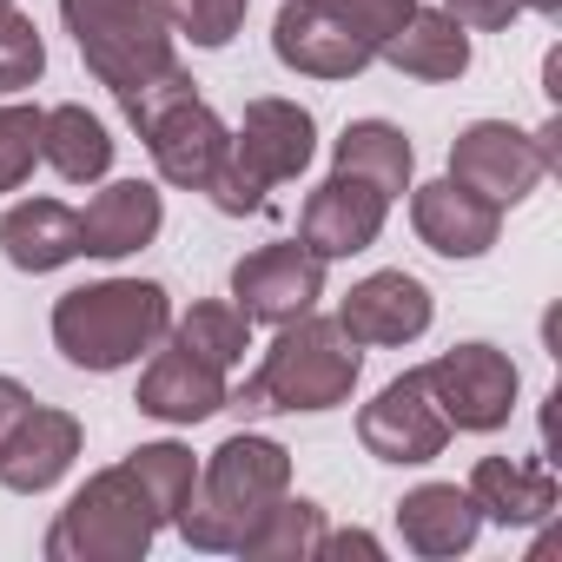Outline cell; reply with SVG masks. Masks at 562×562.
Instances as JSON below:
<instances>
[{
	"label": "cell",
	"instance_id": "9a60e30c",
	"mask_svg": "<svg viewBox=\"0 0 562 562\" xmlns=\"http://www.w3.org/2000/svg\"><path fill=\"white\" fill-rule=\"evenodd\" d=\"M411 225L437 258H483L496 245L503 205H490L483 192H470L463 179H430L411 192Z\"/></svg>",
	"mask_w": 562,
	"mask_h": 562
},
{
	"label": "cell",
	"instance_id": "4dcf8cb0",
	"mask_svg": "<svg viewBox=\"0 0 562 562\" xmlns=\"http://www.w3.org/2000/svg\"><path fill=\"white\" fill-rule=\"evenodd\" d=\"M338 14L358 27V41H364L371 54H384V41L417 14V0H338Z\"/></svg>",
	"mask_w": 562,
	"mask_h": 562
},
{
	"label": "cell",
	"instance_id": "f546056e",
	"mask_svg": "<svg viewBox=\"0 0 562 562\" xmlns=\"http://www.w3.org/2000/svg\"><path fill=\"white\" fill-rule=\"evenodd\" d=\"M41 159V113L34 106H0V192H14Z\"/></svg>",
	"mask_w": 562,
	"mask_h": 562
},
{
	"label": "cell",
	"instance_id": "7402d4cb",
	"mask_svg": "<svg viewBox=\"0 0 562 562\" xmlns=\"http://www.w3.org/2000/svg\"><path fill=\"white\" fill-rule=\"evenodd\" d=\"M470 503L483 516H496L503 529H522V522H542L555 509V476L542 463H509V457H483L470 470Z\"/></svg>",
	"mask_w": 562,
	"mask_h": 562
},
{
	"label": "cell",
	"instance_id": "5bb4252c",
	"mask_svg": "<svg viewBox=\"0 0 562 562\" xmlns=\"http://www.w3.org/2000/svg\"><path fill=\"white\" fill-rule=\"evenodd\" d=\"M338 325L351 345H411L430 331V292L411 271H371L364 285L345 292Z\"/></svg>",
	"mask_w": 562,
	"mask_h": 562
},
{
	"label": "cell",
	"instance_id": "9c48e42d",
	"mask_svg": "<svg viewBox=\"0 0 562 562\" xmlns=\"http://www.w3.org/2000/svg\"><path fill=\"white\" fill-rule=\"evenodd\" d=\"M232 299L251 325H292L325 299V258L299 245H258L251 258L232 265Z\"/></svg>",
	"mask_w": 562,
	"mask_h": 562
},
{
	"label": "cell",
	"instance_id": "836d02e7",
	"mask_svg": "<svg viewBox=\"0 0 562 562\" xmlns=\"http://www.w3.org/2000/svg\"><path fill=\"white\" fill-rule=\"evenodd\" d=\"M27 404H34V397H27V384L0 378V443H8V430H14V424L27 417Z\"/></svg>",
	"mask_w": 562,
	"mask_h": 562
},
{
	"label": "cell",
	"instance_id": "ffe728a7",
	"mask_svg": "<svg viewBox=\"0 0 562 562\" xmlns=\"http://www.w3.org/2000/svg\"><path fill=\"white\" fill-rule=\"evenodd\" d=\"M0 251L14 271H60L67 258H80V212L60 199H21L0 218Z\"/></svg>",
	"mask_w": 562,
	"mask_h": 562
},
{
	"label": "cell",
	"instance_id": "e575fe53",
	"mask_svg": "<svg viewBox=\"0 0 562 562\" xmlns=\"http://www.w3.org/2000/svg\"><path fill=\"white\" fill-rule=\"evenodd\" d=\"M529 14H562V0H522Z\"/></svg>",
	"mask_w": 562,
	"mask_h": 562
},
{
	"label": "cell",
	"instance_id": "7a4b0ae2",
	"mask_svg": "<svg viewBox=\"0 0 562 562\" xmlns=\"http://www.w3.org/2000/svg\"><path fill=\"white\" fill-rule=\"evenodd\" d=\"M172 331V299L153 278H100L54 305V345L80 371H120Z\"/></svg>",
	"mask_w": 562,
	"mask_h": 562
},
{
	"label": "cell",
	"instance_id": "8fae6325",
	"mask_svg": "<svg viewBox=\"0 0 562 562\" xmlns=\"http://www.w3.org/2000/svg\"><path fill=\"white\" fill-rule=\"evenodd\" d=\"M139 139H146V153H153L159 179H166V186H186V192H205V186L218 179L225 153H232L225 120H218L199 93H186V100L159 106V113L139 126Z\"/></svg>",
	"mask_w": 562,
	"mask_h": 562
},
{
	"label": "cell",
	"instance_id": "d6986e66",
	"mask_svg": "<svg viewBox=\"0 0 562 562\" xmlns=\"http://www.w3.org/2000/svg\"><path fill=\"white\" fill-rule=\"evenodd\" d=\"M476 529H483V509L457 483H424L397 503V536L417 555H463L476 542Z\"/></svg>",
	"mask_w": 562,
	"mask_h": 562
},
{
	"label": "cell",
	"instance_id": "6da1fadb",
	"mask_svg": "<svg viewBox=\"0 0 562 562\" xmlns=\"http://www.w3.org/2000/svg\"><path fill=\"white\" fill-rule=\"evenodd\" d=\"M292 490V457H285V443H271V437H225L218 450H212V463L199 470V483H192V496H186V509H179V536L192 542V549H212V555H225V549H238L251 529H258V516Z\"/></svg>",
	"mask_w": 562,
	"mask_h": 562
},
{
	"label": "cell",
	"instance_id": "5b68a950",
	"mask_svg": "<svg viewBox=\"0 0 562 562\" xmlns=\"http://www.w3.org/2000/svg\"><path fill=\"white\" fill-rule=\"evenodd\" d=\"M312 153H318V126H312V113L299 100H251L245 106V126L232 133V153H225L218 179L205 186V199L218 212L245 218V212L265 205L271 186L299 179L312 166Z\"/></svg>",
	"mask_w": 562,
	"mask_h": 562
},
{
	"label": "cell",
	"instance_id": "4316f807",
	"mask_svg": "<svg viewBox=\"0 0 562 562\" xmlns=\"http://www.w3.org/2000/svg\"><path fill=\"white\" fill-rule=\"evenodd\" d=\"M126 470H133L139 490L153 496L159 522H179V509H186V496H192V483H199L192 450H186V443H139V450L126 457Z\"/></svg>",
	"mask_w": 562,
	"mask_h": 562
},
{
	"label": "cell",
	"instance_id": "3957f363",
	"mask_svg": "<svg viewBox=\"0 0 562 562\" xmlns=\"http://www.w3.org/2000/svg\"><path fill=\"white\" fill-rule=\"evenodd\" d=\"M358 371H364V345H351L338 318L305 312L278 325L265 364L238 391V411H338L358 391Z\"/></svg>",
	"mask_w": 562,
	"mask_h": 562
},
{
	"label": "cell",
	"instance_id": "d6a6232c",
	"mask_svg": "<svg viewBox=\"0 0 562 562\" xmlns=\"http://www.w3.org/2000/svg\"><path fill=\"white\" fill-rule=\"evenodd\" d=\"M318 555H325V562H345V555H364V562H371V555H384V542L364 536V529H345V536H318Z\"/></svg>",
	"mask_w": 562,
	"mask_h": 562
},
{
	"label": "cell",
	"instance_id": "1f68e13d",
	"mask_svg": "<svg viewBox=\"0 0 562 562\" xmlns=\"http://www.w3.org/2000/svg\"><path fill=\"white\" fill-rule=\"evenodd\" d=\"M443 14H450L457 27H483V34H496V27H509V21L522 14V0H443Z\"/></svg>",
	"mask_w": 562,
	"mask_h": 562
},
{
	"label": "cell",
	"instance_id": "277c9868",
	"mask_svg": "<svg viewBox=\"0 0 562 562\" xmlns=\"http://www.w3.org/2000/svg\"><path fill=\"white\" fill-rule=\"evenodd\" d=\"M60 21H67L80 60L93 67V80L120 106H133L153 80H166L179 67L172 21L159 0H60Z\"/></svg>",
	"mask_w": 562,
	"mask_h": 562
},
{
	"label": "cell",
	"instance_id": "44dd1931",
	"mask_svg": "<svg viewBox=\"0 0 562 562\" xmlns=\"http://www.w3.org/2000/svg\"><path fill=\"white\" fill-rule=\"evenodd\" d=\"M378 60H391V67L411 74V80H463V74H470V34H463L443 8H417V14L384 41Z\"/></svg>",
	"mask_w": 562,
	"mask_h": 562
},
{
	"label": "cell",
	"instance_id": "7c38bea8",
	"mask_svg": "<svg viewBox=\"0 0 562 562\" xmlns=\"http://www.w3.org/2000/svg\"><path fill=\"white\" fill-rule=\"evenodd\" d=\"M358 437H364V450H371L378 463H430V457H443L450 424H443V411L430 404L424 371H404V378H391V384L358 411Z\"/></svg>",
	"mask_w": 562,
	"mask_h": 562
},
{
	"label": "cell",
	"instance_id": "83f0119b",
	"mask_svg": "<svg viewBox=\"0 0 562 562\" xmlns=\"http://www.w3.org/2000/svg\"><path fill=\"white\" fill-rule=\"evenodd\" d=\"M47 74V41L41 27L14 8V0H0V93H21Z\"/></svg>",
	"mask_w": 562,
	"mask_h": 562
},
{
	"label": "cell",
	"instance_id": "603a6c76",
	"mask_svg": "<svg viewBox=\"0 0 562 562\" xmlns=\"http://www.w3.org/2000/svg\"><path fill=\"white\" fill-rule=\"evenodd\" d=\"M331 159H338V172H351V179H371L384 199L411 192V166H417L411 139H404L391 120H351V126L338 133Z\"/></svg>",
	"mask_w": 562,
	"mask_h": 562
},
{
	"label": "cell",
	"instance_id": "ba28073f",
	"mask_svg": "<svg viewBox=\"0 0 562 562\" xmlns=\"http://www.w3.org/2000/svg\"><path fill=\"white\" fill-rule=\"evenodd\" d=\"M450 179H463L490 205H522L549 179V159H542V139L536 133H522L509 120H476L450 146Z\"/></svg>",
	"mask_w": 562,
	"mask_h": 562
},
{
	"label": "cell",
	"instance_id": "2e32d148",
	"mask_svg": "<svg viewBox=\"0 0 562 562\" xmlns=\"http://www.w3.org/2000/svg\"><path fill=\"white\" fill-rule=\"evenodd\" d=\"M74 457H80V417L27 404V417L8 430V443H0V483L14 496H41L74 470Z\"/></svg>",
	"mask_w": 562,
	"mask_h": 562
},
{
	"label": "cell",
	"instance_id": "4fadbf2b",
	"mask_svg": "<svg viewBox=\"0 0 562 562\" xmlns=\"http://www.w3.org/2000/svg\"><path fill=\"white\" fill-rule=\"evenodd\" d=\"M384 218H391V199H384L371 179L331 172V179L305 199V212H299V238L331 265V258H358V251H371L378 232H384Z\"/></svg>",
	"mask_w": 562,
	"mask_h": 562
},
{
	"label": "cell",
	"instance_id": "52a82bcc",
	"mask_svg": "<svg viewBox=\"0 0 562 562\" xmlns=\"http://www.w3.org/2000/svg\"><path fill=\"white\" fill-rule=\"evenodd\" d=\"M424 391L450 430H503L516 411V364L496 345H450L437 364H424Z\"/></svg>",
	"mask_w": 562,
	"mask_h": 562
},
{
	"label": "cell",
	"instance_id": "f1b7e54d",
	"mask_svg": "<svg viewBox=\"0 0 562 562\" xmlns=\"http://www.w3.org/2000/svg\"><path fill=\"white\" fill-rule=\"evenodd\" d=\"M172 34H186L192 47H225L245 27V0H159Z\"/></svg>",
	"mask_w": 562,
	"mask_h": 562
},
{
	"label": "cell",
	"instance_id": "ac0fdd59",
	"mask_svg": "<svg viewBox=\"0 0 562 562\" xmlns=\"http://www.w3.org/2000/svg\"><path fill=\"white\" fill-rule=\"evenodd\" d=\"M166 225V199L146 179H113L87 212H80V251L87 258H126L139 245H153Z\"/></svg>",
	"mask_w": 562,
	"mask_h": 562
},
{
	"label": "cell",
	"instance_id": "cb8c5ba5",
	"mask_svg": "<svg viewBox=\"0 0 562 562\" xmlns=\"http://www.w3.org/2000/svg\"><path fill=\"white\" fill-rule=\"evenodd\" d=\"M41 159H47L60 179L87 186V179H106L113 139H106V126H100L87 106H54V113H41Z\"/></svg>",
	"mask_w": 562,
	"mask_h": 562
},
{
	"label": "cell",
	"instance_id": "8992f818",
	"mask_svg": "<svg viewBox=\"0 0 562 562\" xmlns=\"http://www.w3.org/2000/svg\"><path fill=\"white\" fill-rule=\"evenodd\" d=\"M153 536H159V509L139 490V476L120 463L87 476V490H74V503L47 529V562H139Z\"/></svg>",
	"mask_w": 562,
	"mask_h": 562
},
{
	"label": "cell",
	"instance_id": "e0dca14e",
	"mask_svg": "<svg viewBox=\"0 0 562 562\" xmlns=\"http://www.w3.org/2000/svg\"><path fill=\"white\" fill-rule=\"evenodd\" d=\"M133 404H139L146 417H159V424H205L212 411L232 404V391H225V371H212L205 358H192V351L172 338V345L146 364Z\"/></svg>",
	"mask_w": 562,
	"mask_h": 562
},
{
	"label": "cell",
	"instance_id": "d4e9b609",
	"mask_svg": "<svg viewBox=\"0 0 562 562\" xmlns=\"http://www.w3.org/2000/svg\"><path fill=\"white\" fill-rule=\"evenodd\" d=\"M318 536H325V509H318V503L278 496V503L258 516V529L238 542V555H245V562H312V555H318Z\"/></svg>",
	"mask_w": 562,
	"mask_h": 562
},
{
	"label": "cell",
	"instance_id": "30bf717a",
	"mask_svg": "<svg viewBox=\"0 0 562 562\" xmlns=\"http://www.w3.org/2000/svg\"><path fill=\"white\" fill-rule=\"evenodd\" d=\"M271 54L312 80H358L378 60L358 41V27L338 14V0H285L271 21Z\"/></svg>",
	"mask_w": 562,
	"mask_h": 562
},
{
	"label": "cell",
	"instance_id": "484cf974",
	"mask_svg": "<svg viewBox=\"0 0 562 562\" xmlns=\"http://www.w3.org/2000/svg\"><path fill=\"white\" fill-rule=\"evenodd\" d=\"M179 345L192 351V358H205L212 371H232V364H245V351H251V318L238 312V305H192L186 318H179Z\"/></svg>",
	"mask_w": 562,
	"mask_h": 562
}]
</instances>
